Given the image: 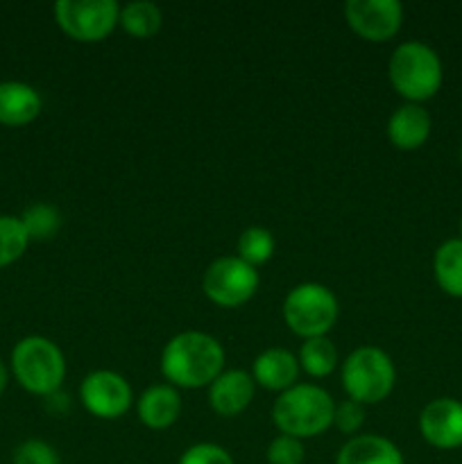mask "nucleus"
I'll return each mask as SVG.
<instances>
[{"label":"nucleus","instance_id":"obj_1","mask_svg":"<svg viewBox=\"0 0 462 464\" xmlns=\"http://www.w3.org/2000/svg\"><path fill=\"white\" fill-rule=\"evenodd\" d=\"M161 374L177 390L208 388L225 372V349L202 331H181L161 352Z\"/></svg>","mask_w":462,"mask_h":464},{"label":"nucleus","instance_id":"obj_2","mask_svg":"<svg viewBox=\"0 0 462 464\" xmlns=\"http://www.w3.org/2000/svg\"><path fill=\"white\" fill-rule=\"evenodd\" d=\"M335 401L315 383H297L281 392L272 408V420L281 435L311 440L333 426Z\"/></svg>","mask_w":462,"mask_h":464},{"label":"nucleus","instance_id":"obj_3","mask_svg":"<svg viewBox=\"0 0 462 464\" xmlns=\"http://www.w3.org/2000/svg\"><path fill=\"white\" fill-rule=\"evenodd\" d=\"M392 89L408 102L421 104L433 98L444 80L439 54L421 41H403L388 62Z\"/></svg>","mask_w":462,"mask_h":464},{"label":"nucleus","instance_id":"obj_4","mask_svg":"<svg viewBox=\"0 0 462 464\" xmlns=\"http://www.w3.org/2000/svg\"><path fill=\"white\" fill-rule=\"evenodd\" d=\"M12 374L25 392L53 397L66 379L63 352L43 335H27L12 352Z\"/></svg>","mask_w":462,"mask_h":464},{"label":"nucleus","instance_id":"obj_5","mask_svg":"<svg viewBox=\"0 0 462 464\" xmlns=\"http://www.w3.org/2000/svg\"><path fill=\"white\" fill-rule=\"evenodd\" d=\"M340 379L347 399L370 406L385 401L392 394L397 385V367L383 349L365 344L344 358Z\"/></svg>","mask_w":462,"mask_h":464},{"label":"nucleus","instance_id":"obj_6","mask_svg":"<svg viewBox=\"0 0 462 464\" xmlns=\"http://www.w3.org/2000/svg\"><path fill=\"white\" fill-rule=\"evenodd\" d=\"M340 317L338 297L324 284L306 281L285 295L284 320L294 335L303 340L329 335Z\"/></svg>","mask_w":462,"mask_h":464},{"label":"nucleus","instance_id":"obj_7","mask_svg":"<svg viewBox=\"0 0 462 464\" xmlns=\"http://www.w3.org/2000/svg\"><path fill=\"white\" fill-rule=\"evenodd\" d=\"M54 21L68 39L98 44L116 30L120 5L116 0H59L54 3Z\"/></svg>","mask_w":462,"mask_h":464},{"label":"nucleus","instance_id":"obj_8","mask_svg":"<svg viewBox=\"0 0 462 464\" xmlns=\"http://www.w3.org/2000/svg\"><path fill=\"white\" fill-rule=\"evenodd\" d=\"M258 270L240 256H220L207 267L202 279L204 295L222 308H238L256 295Z\"/></svg>","mask_w":462,"mask_h":464},{"label":"nucleus","instance_id":"obj_9","mask_svg":"<svg viewBox=\"0 0 462 464\" xmlns=\"http://www.w3.org/2000/svg\"><path fill=\"white\" fill-rule=\"evenodd\" d=\"M80 401L98 420H118L131 408L134 392L118 372L95 370L82 379Z\"/></svg>","mask_w":462,"mask_h":464},{"label":"nucleus","instance_id":"obj_10","mask_svg":"<svg viewBox=\"0 0 462 464\" xmlns=\"http://www.w3.org/2000/svg\"><path fill=\"white\" fill-rule=\"evenodd\" d=\"M344 18L361 39L383 44L401 30L403 5L399 0H347Z\"/></svg>","mask_w":462,"mask_h":464},{"label":"nucleus","instance_id":"obj_11","mask_svg":"<svg viewBox=\"0 0 462 464\" xmlns=\"http://www.w3.org/2000/svg\"><path fill=\"white\" fill-rule=\"evenodd\" d=\"M419 433L430 447L453 451L462 447V401L439 397L426 403L419 415Z\"/></svg>","mask_w":462,"mask_h":464},{"label":"nucleus","instance_id":"obj_12","mask_svg":"<svg viewBox=\"0 0 462 464\" xmlns=\"http://www.w3.org/2000/svg\"><path fill=\"white\" fill-rule=\"evenodd\" d=\"M256 383L245 370H226L208 385V406L220 417H236L252 403Z\"/></svg>","mask_w":462,"mask_h":464},{"label":"nucleus","instance_id":"obj_13","mask_svg":"<svg viewBox=\"0 0 462 464\" xmlns=\"http://www.w3.org/2000/svg\"><path fill=\"white\" fill-rule=\"evenodd\" d=\"M299 372H302V367H299L294 353H290L288 349L272 347L256 356L252 365V379L261 388L281 394L293 388V385H297Z\"/></svg>","mask_w":462,"mask_h":464},{"label":"nucleus","instance_id":"obj_14","mask_svg":"<svg viewBox=\"0 0 462 464\" xmlns=\"http://www.w3.org/2000/svg\"><path fill=\"white\" fill-rule=\"evenodd\" d=\"M136 415L140 424L152 430L170 429L181 415L179 390L170 383L149 385L136 401Z\"/></svg>","mask_w":462,"mask_h":464},{"label":"nucleus","instance_id":"obj_15","mask_svg":"<svg viewBox=\"0 0 462 464\" xmlns=\"http://www.w3.org/2000/svg\"><path fill=\"white\" fill-rule=\"evenodd\" d=\"M430 127H433L430 113L421 104L406 102L390 116L385 131L394 148L410 152V150H419L428 140Z\"/></svg>","mask_w":462,"mask_h":464},{"label":"nucleus","instance_id":"obj_16","mask_svg":"<svg viewBox=\"0 0 462 464\" xmlns=\"http://www.w3.org/2000/svg\"><path fill=\"white\" fill-rule=\"evenodd\" d=\"M43 100L34 86L25 82H0V125L23 127L36 121Z\"/></svg>","mask_w":462,"mask_h":464},{"label":"nucleus","instance_id":"obj_17","mask_svg":"<svg viewBox=\"0 0 462 464\" xmlns=\"http://www.w3.org/2000/svg\"><path fill=\"white\" fill-rule=\"evenodd\" d=\"M335 464H406L403 453L383 435H353L338 451Z\"/></svg>","mask_w":462,"mask_h":464},{"label":"nucleus","instance_id":"obj_18","mask_svg":"<svg viewBox=\"0 0 462 464\" xmlns=\"http://www.w3.org/2000/svg\"><path fill=\"white\" fill-rule=\"evenodd\" d=\"M433 275L448 297L462 299V238L444 240L435 249Z\"/></svg>","mask_w":462,"mask_h":464},{"label":"nucleus","instance_id":"obj_19","mask_svg":"<svg viewBox=\"0 0 462 464\" xmlns=\"http://www.w3.org/2000/svg\"><path fill=\"white\" fill-rule=\"evenodd\" d=\"M118 25H122V30L134 39H152L161 30L163 12L152 0H134L120 7Z\"/></svg>","mask_w":462,"mask_h":464},{"label":"nucleus","instance_id":"obj_20","mask_svg":"<svg viewBox=\"0 0 462 464\" xmlns=\"http://www.w3.org/2000/svg\"><path fill=\"white\" fill-rule=\"evenodd\" d=\"M297 361L299 367L308 376H313V379H324V376L333 374L335 367H338V347H335L329 335L303 340V344L299 347Z\"/></svg>","mask_w":462,"mask_h":464},{"label":"nucleus","instance_id":"obj_21","mask_svg":"<svg viewBox=\"0 0 462 464\" xmlns=\"http://www.w3.org/2000/svg\"><path fill=\"white\" fill-rule=\"evenodd\" d=\"M23 227H25L30 240H50L59 234L62 229V211L54 204H32L23 211L21 216Z\"/></svg>","mask_w":462,"mask_h":464},{"label":"nucleus","instance_id":"obj_22","mask_svg":"<svg viewBox=\"0 0 462 464\" xmlns=\"http://www.w3.org/2000/svg\"><path fill=\"white\" fill-rule=\"evenodd\" d=\"M274 236L265 227H247L238 236V256L254 267L270 261L272 254H274Z\"/></svg>","mask_w":462,"mask_h":464},{"label":"nucleus","instance_id":"obj_23","mask_svg":"<svg viewBox=\"0 0 462 464\" xmlns=\"http://www.w3.org/2000/svg\"><path fill=\"white\" fill-rule=\"evenodd\" d=\"M27 245H30V236L21 218L0 216V270L16 263L25 254Z\"/></svg>","mask_w":462,"mask_h":464},{"label":"nucleus","instance_id":"obj_24","mask_svg":"<svg viewBox=\"0 0 462 464\" xmlns=\"http://www.w3.org/2000/svg\"><path fill=\"white\" fill-rule=\"evenodd\" d=\"M267 464H303L306 458V449L303 442L290 435H276L265 451Z\"/></svg>","mask_w":462,"mask_h":464},{"label":"nucleus","instance_id":"obj_25","mask_svg":"<svg viewBox=\"0 0 462 464\" xmlns=\"http://www.w3.org/2000/svg\"><path fill=\"white\" fill-rule=\"evenodd\" d=\"M12 464H62L59 453L43 440H25L14 451Z\"/></svg>","mask_w":462,"mask_h":464},{"label":"nucleus","instance_id":"obj_26","mask_svg":"<svg viewBox=\"0 0 462 464\" xmlns=\"http://www.w3.org/2000/svg\"><path fill=\"white\" fill-rule=\"evenodd\" d=\"M177 464H236L225 447L213 442H199L186 449Z\"/></svg>","mask_w":462,"mask_h":464},{"label":"nucleus","instance_id":"obj_27","mask_svg":"<svg viewBox=\"0 0 462 464\" xmlns=\"http://www.w3.org/2000/svg\"><path fill=\"white\" fill-rule=\"evenodd\" d=\"M365 424V406L353 399H344V401L335 403L333 412V426L344 435H356Z\"/></svg>","mask_w":462,"mask_h":464},{"label":"nucleus","instance_id":"obj_28","mask_svg":"<svg viewBox=\"0 0 462 464\" xmlns=\"http://www.w3.org/2000/svg\"><path fill=\"white\" fill-rule=\"evenodd\" d=\"M7 385H9V370H7V365H5L3 358H0V397L5 394Z\"/></svg>","mask_w":462,"mask_h":464},{"label":"nucleus","instance_id":"obj_29","mask_svg":"<svg viewBox=\"0 0 462 464\" xmlns=\"http://www.w3.org/2000/svg\"><path fill=\"white\" fill-rule=\"evenodd\" d=\"M460 238H462V218H460Z\"/></svg>","mask_w":462,"mask_h":464},{"label":"nucleus","instance_id":"obj_30","mask_svg":"<svg viewBox=\"0 0 462 464\" xmlns=\"http://www.w3.org/2000/svg\"><path fill=\"white\" fill-rule=\"evenodd\" d=\"M460 161H462V148H460Z\"/></svg>","mask_w":462,"mask_h":464}]
</instances>
